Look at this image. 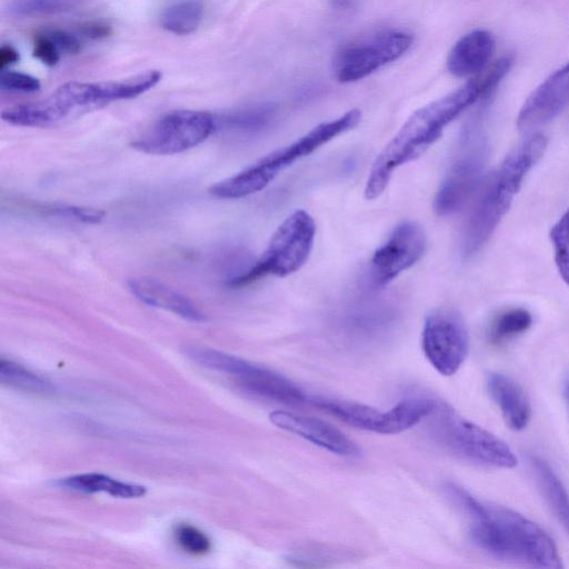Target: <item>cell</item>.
<instances>
[{"label": "cell", "instance_id": "22", "mask_svg": "<svg viewBox=\"0 0 569 569\" xmlns=\"http://www.w3.org/2000/svg\"><path fill=\"white\" fill-rule=\"evenodd\" d=\"M0 381L9 387L33 393H47L53 390L47 379L4 358L0 360Z\"/></svg>", "mask_w": 569, "mask_h": 569}, {"label": "cell", "instance_id": "34", "mask_svg": "<svg viewBox=\"0 0 569 569\" xmlns=\"http://www.w3.org/2000/svg\"><path fill=\"white\" fill-rule=\"evenodd\" d=\"M566 395H567V399L569 401V377H568V379L566 381Z\"/></svg>", "mask_w": 569, "mask_h": 569}, {"label": "cell", "instance_id": "29", "mask_svg": "<svg viewBox=\"0 0 569 569\" xmlns=\"http://www.w3.org/2000/svg\"><path fill=\"white\" fill-rule=\"evenodd\" d=\"M33 56L47 66H54L60 59V50L44 33L36 38Z\"/></svg>", "mask_w": 569, "mask_h": 569}, {"label": "cell", "instance_id": "16", "mask_svg": "<svg viewBox=\"0 0 569 569\" xmlns=\"http://www.w3.org/2000/svg\"><path fill=\"white\" fill-rule=\"evenodd\" d=\"M128 287L138 300L150 307L170 311L193 322H201L206 319L189 298L161 281L140 277L130 279Z\"/></svg>", "mask_w": 569, "mask_h": 569}, {"label": "cell", "instance_id": "15", "mask_svg": "<svg viewBox=\"0 0 569 569\" xmlns=\"http://www.w3.org/2000/svg\"><path fill=\"white\" fill-rule=\"evenodd\" d=\"M495 48L491 32L485 29L472 30L462 36L449 51L447 69L458 78L475 77L487 69Z\"/></svg>", "mask_w": 569, "mask_h": 569}, {"label": "cell", "instance_id": "11", "mask_svg": "<svg viewBox=\"0 0 569 569\" xmlns=\"http://www.w3.org/2000/svg\"><path fill=\"white\" fill-rule=\"evenodd\" d=\"M427 236L413 221L398 224L370 261L369 276L373 286L385 287L402 271L412 267L425 253Z\"/></svg>", "mask_w": 569, "mask_h": 569}, {"label": "cell", "instance_id": "18", "mask_svg": "<svg viewBox=\"0 0 569 569\" xmlns=\"http://www.w3.org/2000/svg\"><path fill=\"white\" fill-rule=\"evenodd\" d=\"M313 403L350 426L385 435L387 411L345 400L315 399Z\"/></svg>", "mask_w": 569, "mask_h": 569}, {"label": "cell", "instance_id": "30", "mask_svg": "<svg viewBox=\"0 0 569 569\" xmlns=\"http://www.w3.org/2000/svg\"><path fill=\"white\" fill-rule=\"evenodd\" d=\"M54 44L58 47L60 52L66 53H78L81 49V42L78 37L62 29H50L44 32Z\"/></svg>", "mask_w": 569, "mask_h": 569}, {"label": "cell", "instance_id": "4", "mask_svg": "<svg viewBox=\"0 0 569 569\" xmlns=\"http://www.w3.org/2000/svg\"><path fill=\"white\" fill-rule=\"evenodd\" d=\"M361 120V111L351 109L342 116L319 123L292 143L274 150L254 163L210 187L220 199H240L264 189L282 170L309 156L336 137L352 130Z\"/></svg>", "mask_w": 569, "mask_h": 569}, {"label": "cell", "instance_id": "6", "mask_svg": "<svg viewBox=\"0 0 569 569\" xmlns=\"http://www.w3.org/2000/svg\"><path fill=\"white\" fill-rule=\"evenodd\" d=\"M315 237L313 218L306 210L293 211L277 228L261 257L228 284L243 287L266 276L287 277L298 271L311 253Z\"/></svg>", "mask_w": 569, "mask_h": 569}, {"label": "cell", "instance_id": "26", "mask_svg": "<svg viewBox=\"0 0 569 569\" xmlns=\"http://www.w3.org/2000/svg\"><path fill=\"white\" fill-rule=\"evenodd\" d=\"M174 539L183 551L192 556L206 555L211 548V542L207 535L188 523L177 526Z\"/></svg>", "mask_w": 569, "mask_h": 569}, {"label": "cell", "instance_id": "8", "mask_svg": "<svg viewBox=\"0 0 569 569\" xmlns=\"http://www.w3.org/2000/svg\"><path fill=\"white\" fill-rule=\"evenodd\" d=\"M218 121L202 110H174L159 118L132 142L148 154L171 156L197 147L211 136Z\"/></svg>", "mask_w": 569, "mask_h": 569}, {"label": "cell", "instance_id": "31", "mask_svg": "<svg viewBox=\"0 0 569 569\" xmlns=\"http://www.w3.org/2000/svg\"><path fill=\"white\" fill-rule=\"evenodd\" d=\"M78 32L89 39H101L111 33V27L103 21H88L79 26Z\"/></svg>", "mask_w": 569, "mask_h": 569}, {"label": "cell", "instance_id": "24", "mask_svg": "<svg viewBox=\"0 0 569 569\" xmlns=\"http://www.w3.org/2000/svg\"><path fill=\"white\" fill-rule=\"evenodd\" d=\"M87 0H10L7 10L16 17H39L68 12Z\"/></svg>", "mask_w": 569, "mask_h": 569}, {"label": "cell", "instance_id": "20", "mask_svg": "<svg viewBox=\"0 0 569 569\" xmlns=\"http://www.w3.org/2000/svg\"><path fill=\"white\" fill-rule=\"evenodd\" d=\"M59 483L74 491L84 493L104 492L120 498H139L143 497L147 492L143 486L119 481L97 472L70 476L61 479Z\"/></svg>", "mask_w": 569, "mask_h": 569}, {"label": "cell", "instance_id": "14", "mask_svg": "<svg viewBox=\"0 0 569 569\" xmlns=\"http://www.w3.org/2000/svg\"><path fill=\"white\" fill-rule=\"evenodd\" d=\"M231 375L248 392L282 403H299L306 399L302 390L283 376L236 357Z\"/></svg>", "mask_w": 569, "mask_h": 569}, {"label": "cell", "instance_id": "9", "mask_svg": "<svg viewBox=\"0 0 569 569\" xmlns=\"http://www.w3.org/2000/svg\"><path fill=\"white\" fill-rule=\"evenodd\" d=\"M413 37L403 31H387L341 49L332 61V72L341 83L361 80L403 56Z\"/></svg>", "mask_w": 569, "mask_h": 569}, {"label": "cell", "instance_id": "23", "mask_svg": "<svg viewBox=\"0 0 569 569\" xmlns=\"http://www.w3.org/2000/svg\"><path fill=\"white\" fill-rule=\"evenodd\" d=\"M532 323L531 313L523 308H512L501 312L491 322L489 338L492 342L507 341L523 333Z\"/></svg>", "mask_w": 569, "mask_h": 569}, {"label": "cell", "instance_id": "19", "mask_svg": "<svg viewBox=\"0 0 569 569\" xmlns=\"http://www.w3.org/2000/svg\"><path fill=\"white\" fill-rule=\"evenodd\" d=\"M530 465L547 503L569 535V495L563 483L542 458L531 456Z\"/></svg>", "mask_w": 569, "mask_h": 569}, {"label": "cell", "instance_id": "10", "mask_svg": "<svg viewBox=\"0 0 569 569\" xmlns=\"http://www.w3.org/2000/svg\"><path fill=\"white\" fill-rule=\"evenodd\" d=\"M421 338L426 358L443 376L455 375L468 356L467 328L452 310L432 311L425 320Z\"/></svg>", "mask_w": 569, "mask_h": 569}, {"label": "cell", "instance_id": "21", "mask_svg": "<svg viewBox=\"0 0 569 569\" xmlns=\"http://www.w3.org/2000/svg\"><path fill=\"white\" fill-rule=\"evenodd\" d=\"M203 17V3L200 0H182L166 8L160 16L162 28L178 36L194 32Z\"/></svg>", "mask_w": 569, "mask_h": 569}, {"label": "cell", "instance_id": "1", "mask_svg": "<svg viewBox=\"0 0 569 569\" xmlns=\"http://www.w3.org/2000/svg\"><path fill=\"white\" fill-rule=\"evenodd\" d=\"M511 63V58L503 57L456 90L416 110L373 161L365 187L366 199L378 198L393 171L420 157L452 120L491 92L508 73Z\"/></svg>", "mask_w": 569, "mask_h": 569}, {"label": "cell", "instance_id": "25", "mask_svg": "<svg viewBox=\"0 0 569 569\" xmlns=\"http://www.w3.org/2000/svg\"><path fill=\"white\" fill-rule=\"evenodd\" d=\"M555 261L563 281L569 286V209L555 223L550 231Z\"/></svg>", "mask_w": 569, "mask_h": 569}, {"label": "cell", "instance_id": "28", "mask_svg": "<svg viewBox=\"0 0 569 569\" xmlns=\"http://www.w3.org/2000/svg\"><path fill=\"white\" fill-rule=\"evenodd\" d=\"M0 87L2 90L14 92H36L40 89V81L28 73L1 70Z\"/></svg>", "mask_w": 569, "mask_h": 569}, {"label": "cell", "instance_id": "27", "mask_svg": "<svg viewBox=\"0 0 569 569\" xmlns=\"http://www.w3.org/2000/svg\"><path fill=\"white\" fill-rule=\"evenodd\" d=\"M272 113L273 109L270 106H256L237 111L228 120L237 128L254 130L268 123Z\"/></svg>", "mask_w": 569, "mask_h": 569}, {"label": "cell", "instance_id": "17", "mask_svg": "<svg viewBox=\"0 0 569 569\" xmlns=\"http://www.w3.org/2000/svg\"><path fill=\"white\" fill-rule=\"evenodd\" d=\"M486 385L506 425L515 431L523 430L531 419V405L523 389L501 372L488 373Z\"/></svg>", "mask_w": 569, "mask_h": 569}, {"label": "cell", "instance_id": "5", "mask_svg": "<svg viewBox=\"0 0 569 569\" xmlns=\"http://www.w3.org/2000/svg\"><path fill=\"white\" fill-rule=\"evenodd\" d=\"M427 418L431 420L437 441L455 456L493 469L517 466V457L505 441L461 417L448 405L437 401Z\"/></svg>", "mask_w": 569, "mask_h": 569}, {"label": "cell", "instance_id": "32", "mask_svg": "<svg viewBox=\"0 0 569 569\" xmlns=\"http://www.w3.org/2000/svg\"><path fill=\"white\" fill-rule=\"evenodd\" d=\"M20 59L18 50L11 44H2L0 48V68L4 70L7 67L18 62Z\"/></svg>", "mask_w": 569, "mask_h": 569}, {"label": "cell", "instance_id": "7", "mask_svg": "<svg viewBox=\"0 0 569 569\" xmlns=\"http://www.w3.org/2000/svg\"><path fill=\"white\" fill-rule=\"evenodd\" d=\"M488 157V143L480 128H469L433 200L439 216L458 211L481 181Z\"/></svg>", "mask_w": 569, "mask_h": 569}, {"label": "cell", "instance_id": "33", "mask_svg": "<svg viewBox=\"0 0 569 569\" xmlns=\"http://www.w3.org/2000/svg\"><path fill=\"white\" fill-rule=\"evenodd\" d=\"M335 7H345L350 3L352 0H329Z\"/></svg>", "mask_w": 569, "mask_h": 569}, {"label": "cell", "instance_id": "12", "mask_svg": "<svg viewBox=\"0 0 569 569\" xmlns=\"http://www.w3.org/2000/svg\"><path fill=\"white\" fill-rule=\"evenodd\" d=\"M569 104V61L542 81L523 102L517 118L528 132L557 117Z\"/></svg>", "mask_w": 569, "mask_h": 569}, {"label": "cell", "instance_id": "3", "mask_svg": "<svg viewBox=\"0 0 569 569\" xmlns=\"http://www.w3.org/2000/svg\"><path fill=\"white\" fill-rule=\"evenodd\" d=\"M547 148L545 136L536 133L516 147L485 183L466 221L461 251L475 254L488 241L508 211L522 180L541 159Z\"/></svg>", "mask_w": 569, "mask_h": 569}, {"label": "cell", "instance_id": "13", "mask_svg": "<svg viewBox=\"0 0 569 569\" xmlns=\"http://www.w3.org/2000/svg\"><path fill=\"white\" fill-rule=\"evenodd\" d=\"M270 421L278 428L295 433L332 453L353 457L360 452L352 440L327 421L281 410L271 412Z\"/></svg>", "mask_w": 569, "mask_h": 569}, {"label": "cell", "instance_id": "2", "mask_svg": "<svg viewBox=\"0 0 569 569\" xmlns=\"http://www.w3.org/2000/svg\"><path fill=\"white\" fill-rule=\"evenodd\" d=\"M447 491L469 517L470 539L480 550L497 559L532 567H562L553 539L530 519L512 509L483 502L457 485H449Z\"/></svg>", "mask_w": 569, "mask_h": 569}]
</instances>
